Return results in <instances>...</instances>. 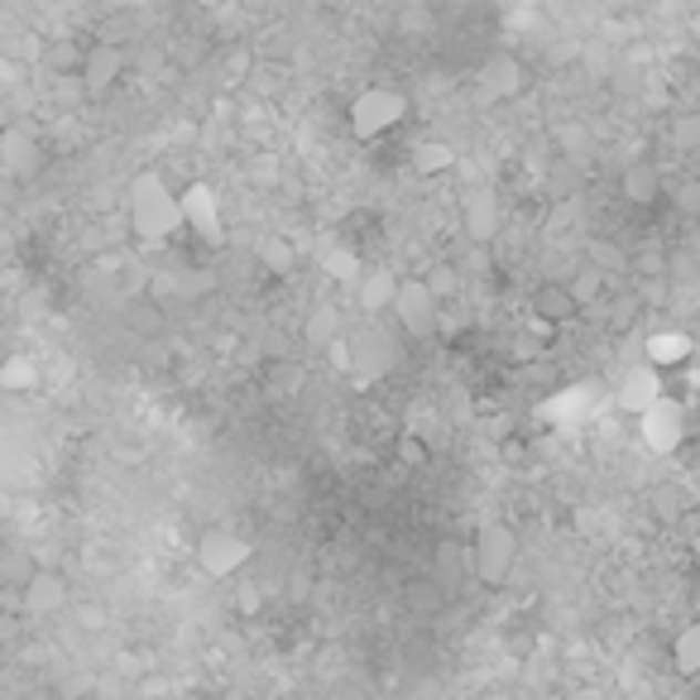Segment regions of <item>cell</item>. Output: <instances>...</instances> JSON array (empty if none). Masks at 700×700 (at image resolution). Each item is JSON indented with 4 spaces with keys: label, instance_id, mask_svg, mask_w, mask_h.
Segmentation results:
<instances>
[{
    "label": "cell",
    "instance_id": "ac0fdd59",
    "mask_svg": "<svg viewBox=\"0 0 700 700\" xmlns=\"http://www.w3.org/2000/svg\"><path fill=\"white\" fill-rule=\"evenodd\" d=\"M456 168V150L446 140H418L413 144V173L418 178H442Z\"/></svg>",
    "mask_w": 700,
    "mask_h": 700
},
{
    "label": "cell",
    "instance_id": "2e32d148",
    "mask_svg": "<svg viewBox=\"0 0 700 700\" xmlns=\"http://www.w3.org/2000/svg\"><path fill=\"white\" fill-rule=\"evenodd\" d=\"M399 274H389V269H370L360 279V308L364 312H393V298H399Z\"/></svg>",
    "mask_w": 700,
    "mask_h": 700
},
{
    "label": "cell",
    "instance_id": "44dd1931",
    "mask_svg": "<svg viewBox=\"0 0 700 700\" xmlns=\"http://www.w3.org/2000/svg\"><path fill=\"white\" fill-rule=\"evenodd\" d=\"M672 662H677V672L681 677H700V619L687 624V629L677 634V644H672Z\"/></svg>",
    "mask_w": 700,
    "mask_h": 700
},
{
    "label": "cell",
    "instance_id": "ffe728a7",
    "mask_svg": "<svg viewBox=\"0 0 700 700\" xmlns=\"http://www.w3.org/2000/svg\"><path fill=\"white\" fill-rule=\"evenodd\" d=\"M302 337H308V346H317V350H331L341 341V312L337 308H317L308 317V327H302Z\"/></svg>",
    "mask_w": 700,
    "mask_h": 700
},
{
    "label": "cell",
    "instance_id": "d4e9b609",
    "mask_svg": "<svg viewBox=\"0 0 700 700\" xmlns=\"http://www.w3.org/2000/svg\"><path fill=\"white\" fill-rule=\"evenodd\" d=\"M399 461L403 465H428V442H418V436L408 432L403 442H399Z\"/></svg>",
    "mask_w": 700,
    "mask_h": 700
},
{
    "label": "cell",
    "instance_id": "484cf974",
    "mask_svg": "<svg viewBox=\"0 0 700 700\" xmlns=\"http://www.w3.org/2000/svg\"><path fill=\"white\" fill-rule=\"evenodd\" d=\"M49 58H53V68H58V72H78V68H82V53H78V49H68V43H58Z\"/></svg>",
    "mask_w": 700,
    "mask_h": 700
},
{
    "label": "cell",
    "instance_id": "7402d4cb",
    "mask_svg": "<svg viewBox=\"0 0 700 700\" xmlns=\"http://www.w3.org/2000/svg\"><path fill=\"white\" fill-rule=\"evenodd\" d=\"M0 384H6L10 393H24V389H34V364L20 360V356H10L6 364H0Z\"/></svg>",
    "mask_w": 700,
    "mask_h": 700
},
{
    "label": "cell",
    "instance_id": "8fae6325",
    "mask_svg": "<svg viewBox=\"0 0 700 700\" xmlns=\"http://www.w3.org/2000/svg\"><path fill=\"white\" fill-rule=\"evenodd\" d=\"M480 82H485V96L494 101H514L523 92V82H528V72H523V63L514 53H494L485 72H480Z\"/></svg>",
    "mask_w": 700,
    "mask_h": 700
},
{
    "label": "cell",
    "instance_id": "6da1fadb",
    "mask_svg": "<svg viewBox=\"0 0 700 700\" xmlns=\"http://www.w3.org/2000/svg\"><path fill=\"white\" fill-rule=\"evenodd\" d=\"M183 187H173L158 168H144L130 178V230L140 245L164 250L183 236Z\"/></svg>",
    "mask_w": 700,
    "mask_h": 700
},
{
    "label": "cell",
    "instance_id": "9a60e30c",
    "mask_svg": "<svg viewBox=\"0 0 700 700\" xmlns=\"http://www.w3.org/2000/svg\"><path fill=\"white\" fill-rule=\"evenodd\" d=\"M658 399H662V374H658V370H652V364L644 360V364H638V370H634L629 379H624V389H619V403L629 408V413H644V408H652Z\"/></svg>",
    "mask_w": 700,
    "mask_h": 700
},
{
    "label": "cell",
    "instance_id": "5bb4252c",
    "mask_svg": "<svg viewBox=\"0 0 700 700\" xmlns=\"http://www.w3.org/2000/svg\"><path fill=\"white\" fill-rule=\"evenodd\" d=\"M0 158H6L14 173H34L39 158H43L34 130H29V125H6V130H0Z\"/></svg>",
    "mask_w": 700,
    "mask_h": 700
},
{
    "label": "cell",
    "instance_id": "7c38bea8",
    "mask_svg": "<svg viewBox=\"0 0 700 700\" xmlns=\"http://www.w3.org/2000/svg\"><path fill=\"white\" fill-rule=\"evenodd\" d=\"M461 222H465V236L490 245L494 236H500V202H494V193H471V197H465Z\"/></svg>",
    "mask_w": 700,
    "mask_h": 700
},
{
    "label": "cell",
    "instance_id": "7a4b0ae2",
    "mask_svg": "<svg viewBox=\"0 0 700 700\" xmlns=\"http://www.w3.org/2000/svg\"><path fill=\"white\" fill-rule=\"evenodd\" d=\"M346 121H350V135L374 144V140L393 135V130L408 121V96L399 92V86H389V82H374V86H364V92H356Z\"/></svg>",
    "mask_w": 700,
    "mask_h": 700
},
{
    "label": "cell",
    "instance_id": "3957f363",
    "mask_svg": "<svg viewBox=\"0 0 700 700\" xmlns=\"http://www.w3.org/2000/svg\"><path fill=\"white\" fill-rule=\"evenodd\" d=\"M178 197H183V236H197L202 245H226L222 197H216L207 183H187Z\"/></svg>",
    "mask_w": 700,
    "mask_h": 700
},
{
    "label": "cell",
    "instance_id": "ba28073f",
    "mask_svg": "<svg viewBox=\"0 0 700 700\" xmlns=\"http://www.w3.org/2000/svg\"><path fill=\"white\" fill-rule=\"evenodd\" d=\"M528 312H533V327L557 331V327H566V322H576V317H580V298L572 294V284L547 279V284H537L528 294Z\"/></svg>",
    "mask_w": 700,
    "mask_h": 700
},
{
    "label": "cell",
    "instance_id": "f1b7e54d",
    "mask_svg": "<svg viewBox=\"0 0 700 700\" xmlns=\"http://www.w3.org/2000/svg\"><path fill=\"white\" fill-rule=\"evenodd\" d=\"M0 356H6V331H0Z\"/></svg>",
    "mask_w": 700,
    "mask_h": 700
},
{
    "label": "cell",
    "instance_id": "4316f807",
    "mask_svg": "<svg viewBox=\"0 0 700 700\" xmlns=\"http://www.w3.org/2000/svg\"><path fill=\"white\" fill-rule=\"evenodd\" d=\"M681 207H687V212H700V183L681 187Z\"/></svg>",
    "mask_w": 700,
    "mask_h": 700
},
{
    "label": "cell",
    "instance_id": "30bf717a",
    "mask_svg": "<svg viewBox=\"0 0 700 700\" xmlns=\"http://www.w3.org/2000/svg\"><path fill=\"white\" fill-rule=\"evenodd\" d=\"M72 600V590H68V580L58 576V572H34L24 580V609L34 619H49V615H63Z\"/></svg>",
    "mask_w": 700,
    "mask_h": 700
},
{
    "label": "cell",
    "instance_id": "52a82bcc",
    "mask_svg": "<svg viewBox=\"0 0 700 700\" xmlns=\"http://www.w3.org/2000/svg\"><path fill=\"white\" fill-rule=\"evenodd\" d=\"M514 562H518L514 533H508L504 523H490V528L480 533V543H475V576L485 580V586H504L508 572H514Z\"/></svg>",
    "mask_w": 700,
    "mask_h": 700
},
{
    "label": "cell",
    "instance_id": "277c9868",
    "mask_svg": "<svg viewBox=\"0 0 700 700\" xmlns=\"http://www.w3.org/2000/svg\"><path fill=\"white\" fill-rule=\"evenodd\" d=\"M638 432H644V442L658 451V456H672V451L687 442V408L672 393H662L652 408L638 413Z\"/></svg>",
    "mask_w": 700,
    "mask_h": 700
},
{
    "label": "cell",
    "instance_id": "8992f818",
    "mask_svg": "<svg viewBox=\"0 0 700 700\" xmlns=\"http://www.w3.org/2000/svg\"><path fill=\"white\" fill-rule=\"evenodd\" d=\"M197 566L207 572L212 580H230L250 566V543L230 528H212L207 537L197 543Z\"/></svg>",
    "mask_w": 700,
    "mask_h": 700
},
{
    "label": "cell",
    "instance_id": "4fadbf2b",
    "mask_svg": "<svg viewBox=\"0 0 700 700\" xmlns=\"http://www.w3.org/2000/svg\"><path fill=\"white\" fill-rule=\"evenodd\" d=\"M691 356H696V341L687 337V331H658V337H648V364L658 374L691 364Z\"/></svg>",
    "mask_w": 700,
    "mask_h": 700
},
{
    "label": "cell",
    "instance_id": "5b68a950",
    "mask_svg": "<svg viewBox=\"0 0 700 700\" xmlns=\"http://www.w3.org/2000/svg\"><path fill=\"white\" fill-rule=\"evenodd\" d=\"M436 317H442V298L428 288V279H403L399 298H393V322H399L408 337H432Z\"/></svg>",
    "mask_w": 700,
    "mask_h": 700
},
{
    "label": "cell",
    "instance_id": "83f0119b",
    "mask_svg": "<svg viewBox=\"0 0 700 700\" xmlns=\"http://www.w3.org/2000/svg\"><path fill=\"white\" fill-rule=\"evenodd\" d=\"M82 629H101V609H96V605L82 609Z\"/></svg>",
    "mask_w": 700,
    "mask_h": 700
},
{
    "label": "cell",
    "instance_id": "cb8c5ba5",
    "mask_svg": "<svg viewBox=\"0 0 700 700\" xmlns=\"http://www.w3.org/2000/svg\"><path fill=\"white\" fill-rule=\"evenodd\" d=\"M572 294L580 298V308H586V302H595V298H600V269H580L576 279H572Z\"/></svg>",
    "mask_w": 700,
    "mask_h": 700
},
{
    "label": "cell",
    "instance_id": "d6986e66",
    "mask_svg": "<svg viewBox=\"0 0 700 700\" xmlns=\"http://www.w3.org/2000/svg\"><path fill=\"white\" fill-rule=\"evenodd\" d=\"M624 197L638 202V207H648V202L662 197V178L652 164H629V173H624Z\"/></svg>",
    "mask_w": 700,
    "mask_h": 700
},
{
    "label": "cell",
    "instance_id": "603a6c76",
    "mask_svg": "<svg viewBox=\"0 0 700 700\" xmlns=\"http://www.w3.org/2000/svg\"><path fill=\"white\" fill-rule=\"evenodd\" d=\"M422 279H428V288H432V294H436V298H442V302H451V298H456V284H461V274H456V269H451V265H442V269H432V274H422Z\"/></svg>",
    "mask_w": 700,
    "mask_h": 700
},
{
    "label": "cell",
    "instance_id": "e0dca14e",
    "mask_svg": "<svg viewBox=\"0 0 700 700\" xmlns=\"http://www.w3.org/2000/svg\"><path fill=\"white\" fill-rule=\"evenodd\" d=\"M302 265V255H298V245L288 240V236H265V245H259V269L274 274V279H294Z\"/></svg>",
    "mask_w": 700,
    "mask_h": 700
},
{
    "label": "cell",
    "instance_id": "9c48e42d",
    "mask_svg": "<svg viewBox=\"0 0 700 700\" xmlns=\"http://www.w3.org/2000/svg\"><path fill=\"white\" fill-rule=\"evenodd\" d=\"M125 78V49L121 43H92V49L82 53V68H78V82L86 86L92 96H101V92H111L115 82Z\"/></svg>",
    "mask_w": 700,
    "mask_h": 700
}]
</instances>
